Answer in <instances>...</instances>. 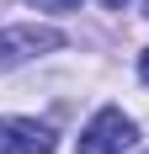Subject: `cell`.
<instances>
[{"instance_id":"7","label":"cell","mask_w":149,"mask_h":154,"mask_svg":"<svg viewBox=\"0 0 149 154\" xmlns=\"http://www.w3.org/2000/svg\"><path fill=\"white\" fill-rule=\"evenodd\" d=\"M144 16H149V0H144Z\"/></svg>"},{"instance_id":"1","label":"cell","mask_w":149,"mask_h":154,"mask_svg":"<svg viewBox=\"0 0 149 154\" xmlns=\"http://www.w3.org/2000/svg\"><path fill=\"white\" fill-rule=\"evenodd\" d=\"M133 143H138L133 117H122L117 106H101L85 128H80V143H74V154H128Z\"/></svg>"},{"instance_id":"3","label":"cell","mask_w":149,"mask_h":154,"mask_svg":"<svg viewBox=\"0 0 149 154\" xmlns=\"http://www.w3.org/2000/svg\"><path fill=\"white\" fill-rule=\"evenodd\" d=\"M0 154H53V128L37 117H5L0 122Z\"/></svg>"},{"instance_id":"4","label":"cell","mask_w":149,"mask_h":154,"mask_svg":"<svg viewBox=\"0 0 149 154\" xmlns=\"http://www.w3.org/2000/svg\"><path fill=\"white\" fill-rule=\"evenodd\" d=\"M37 5H43V11H74L80 0H37Z\"/></svg>"},{"instance_id":"5","label":"cell","mask_w":149,"mask_h":154,"mask_svg":"<svg viewBox=\"0 0 149 154\" xmlns=\"http://www.w3.org/2000/svg\"><path fill=\"white\" fill-rule=\"evenodd\" d=\"M138 75H144V85H149V48H144V59H138Z\"/></svg>"},{"instance_id":"6","label":"cell","mask_w":149,"mask_h":154,"mask_svg":"<svg viewBox=\"0 0 149 154\" xmlns=\"http://www.w3.org/2000/svg\"><path fill=\"white\" fill-rule=\"evenodd\" d=\"M101 5H112V11H117V5H122V0H101Z\"/></svg>"},{"instance_id":"2","label":"cell","mask_w":149,"mask_h":154,"mask_svg":"<svg viewBox=\"0 0 149 154\" xmlns=\"http://www.w3.org/2000/svg\"><path fill=\"white\" fill-rule=\"evenodd\" d=\"M48 48H64V32L59 27H37V21L0 27V75H11L16 64H27L32 53H48Z\"/></svg>"}]
</instances>
